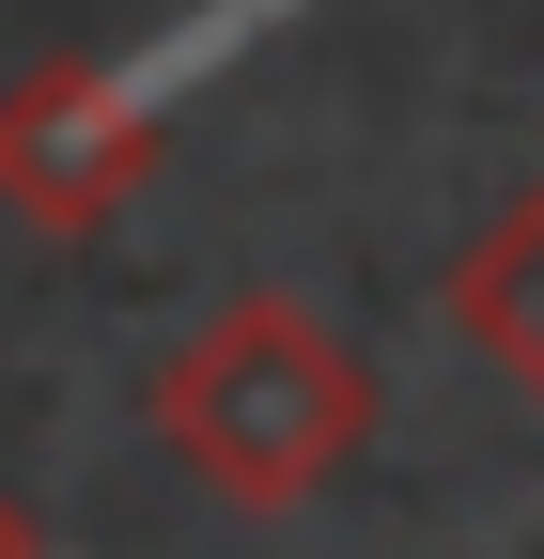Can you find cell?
I'll use <instances>...</instances> for the list:
<instances>
[{"label":"cell","mask_w":544,"mask_h":559,"mask_svg":"<svg viewBox=\"0 0 544 559\" xmlns=\"http://www.w3.org/2000/svg\"><path fill=\"white\" fill-rule=\"evenodd\" d=\"M0 559H47V528H32V498L0 481Z\"/></svg>","instance_id":"obj_4"},{"label":"cell","mask_w":544,"mask_h":559,"mask_svg":"<svg viewBox=\"0 0 544 559\" xmlns=\"http://www.w3.org/2000/svg\"><path fill=\"white\" fill-rule=\"evenodd\" d=\"M451 326H466V342H483V358L544 404V187L498 202V234L451 264Z\"/></svg>","instance_id":"obj_3"},{"label":"cell","mask_w":544,"mask_h":559,"mask_svg":"<svg viewBox=\"0 0 544 559\" xmlns=\"http://www.w3.org/2000/svg\"><path fill=\"white\" fill-rule=\"evenodd\" d=\"M374 436V373L311 296H218L156 358V451L234 513H311Z\"/></svg>","instance_id":"obj_1"},{"label":"cell","mask_w":544,"mask_h":559,"mask_svg":"<svg viewBox=\"0 0 544 559\" xmlns=\"http://www.w3.org/2000/svg\"><path fill=\"white\" fill-rule=\"evenodd\" d=\"M156 109L109 79V62H79V47H47L32 79H0V218H32V234H109L125 202L156 187Z\"/></svg>","instance_id":"obj_2"}]
</instances>
